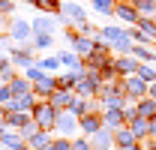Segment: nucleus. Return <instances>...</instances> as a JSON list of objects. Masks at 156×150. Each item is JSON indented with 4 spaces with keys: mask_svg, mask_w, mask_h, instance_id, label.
<instances>
[{
    "mask_svg": "<svg viewBox=\"0 0 156 150\" xmlns=\"http://www.w3.org/2000/svg\"><path fill=\"white\" fill-rule=\"evenodd\" d=\"M12 9H15L12 0H0V15H9V18H12Z\"/></svg>",
    "mask_w": 156,
    "mask_h": 150,
    "instance_id": "obj_34",
    "label": "nucleus"
},
{
    "mask_svg": "<svg viewBox=\"0 0 156 150\" xmlns=\"http://www.w3.org/2000/svg\"><path fill=\"white\" fill-rule=\"evenodd\" d=\"M33 42H18V45H9V60L15 63V69H27V66H33L36 63V57H33Z\"/></svg>",
    "mask_w": 156,
    "mask_h": 150,
    "instance_id": "obj_3",
    "label": "nucleus"
},
{
    "mask_svg": "<svg viewBox=\"0 0 156 150\" xmlns=\"http://www.w3.org/2000/svg\"><path fill=\"white\" fill-rule=\"evenodd\" d=\"M30 27H33V33H54V18L51 15H39V18H33L30 21Z\"/></svg>",
    "mask_w": 156,
    "mask_h": 150,
    "instance_id": "obj_20",
    "label": "nucleus"
},
{
    "mask_svg": "<svg viewBox=\"0 0 156 150\" xmlns=\"http://www.w3.org/2000/svg\"><path fill=\"white\" fill-rule=\"evenodd\" d=\"M3 117H6V126H9V129H21V126L30 120L27 111H3Z\"/></svg>",
    "mask_w": 156,
    "mask_h": 150,
    "instance_id": "obj_21",
    "label": "nucleus"
},
{
    "mask_svg": "<svg viewBox=\"0 0 156 150\" xmlns=\"http://www.w3.org/2000/svg\"><path fill=\"white\" fill-rule=\"evenodd\" d=\"M90 147H93V150H108V147H114V132L102 126L99 132L90 135Z\"/></svg>",
    "mask_w": 156,
    "mask_h": 150,
    "instance_id": "obj_13",
    "label": "nucleus"
},
{
    "mask_svg": "<svg viewBox=\"0 0 156 150\" xmlns=\"http://www.w3.org/2000/svg\"><path fill=\"white\" fill-rule=\"evenodd\" d=\"M66 42H69V48H72L81 60L96 48V39H93V36H84V33H78V30H66Z\"/></svg>",
    "mask_w": 156,
    "mask_h": 150,
    "instance_id": "obj_4",
    "label": "nucleus"
},
{
    "mask_svg": "<svg viewBox=\"0 0 156 150\" xmlns=\"http://www.w3.org/2000/svg\"><path fill=\"white\" fill-rule=\"evenodd\" d=\"M6 87H9V93H12V99H21V96L33 93V84H30L27 78H21V75H15L12 81H6Z\"/></svg>",
    "mask_w": 156,
    "mask_h": 150,
    "instance_id": "obj_14",
    "label": "nucleus"
},
{
    "mask_svg": "<svg viewBox=\"0 0 156 150\" xmlns=\"http://www.w3.org/2000/svg\"><path fill=\"white\" fill-rule=\"evenodd\" d=\"M72 99H75V93H72V90H63V87H57L54 93L48 96V102H51V105H54L57 111H63V108H69V105H72Z\"/></svg>",
    "mask_w": 156,
    "mask_h": 150,
    "instance_id": "obj_16",
    "label": "nucleus"
},
{
    "mask_svg": "<svg viewBox=\"0 0 156 150\" xmlns=\"http://www.w3.org/2000/svg\"><path fill=\"white\" fill-rule=\"evenodd\" d=\"M114 147L117 150H135V147H141V141L135 138V132L123 123L120 129H114Z\"/></svg>",
    "mask_w": 156,
    "mask_h": 150,
    "instance_id": "obj_10",
    "label": "nucleus"
},
{
    "mask_svg": "<svg viewBox=\"0 0 156 150\" xmlns=\"http://www.w3.org/2000/svg\"><path fill=\"white\" fill-rule=\"evenodd\" d=\"M147 96L156 102V81H150V84H147Z\"/></svg>",
    "mask_w": 156,
    "mask_h": 150,
    "instance_id": "obj_36",
    "label": "nucleus"
},
{
    "mask_svg": "<svg viewBox=\"0 0 156 150\" xmlns=\"http://www.w3.org/2000/svg\"><path fill=\"white\" fill-rule=\"evenodd\" d=\"M108 150H117V147H108Z\"/></svg>",
    "mask_w": 156,
    "mask_h": 150,
    "instance_id": "obj_37",
    "label": "nucleus"
},
{
    "mask_svg": "<svg viewBox=\"0 0 156 150\" xmlns=\"http://www.w3.org/2000/svg\"><path fill=\"white\" fill-rule=\"evenodd\" d=\"M102 126H105V123H102V111H87V114L78 117V132L87 135V138H90L93 132H99Z\"/></svg>",
    "mask_w": 156,
    "mask_h": 150,
    "instance_id": "obj_7",
    "label": "nucleus"
},
{
    "mask_svg": "<svg viewBox=\"0 0 156 150\" xmlns=\"http://www.w3.org/2000/svg\"><path fill=\"white\" fill-rule=\"evenodd\" d=\"M72 150H93V147H90V138H87V135L72 138Z\"/></svg>",
    "mask_w": 156,
    "mask_h": 150,
    "instance_id": "obj_33",
    "label": "nucleus"
},
{
    "mask_svg": "<svg viewBox=\"0 0 156 150\" xmlns=\"http://www.w3.org/2000/svg\"><path fill=\"white\" fill-rule=\"evenodd\" d=\"M30 117L36 120L39 129L45 132H54V120H57V108L48 102V99H36V105H33V111H30Z\"/></svg>",
    "mask_w": 156,
    "mask_h": 150,
    "instance_id": "obj_2",
    "label": "nucleus"
},
{
    "mask_svg": "<svg viewBox=\"0 0 156 150\" xmlns=\"http://www.w3.org/2000/svg\"><path fill=\"white\" fill-rule=\"evenodd\" d=\"M30 42H33V48H36V51H48V48L54 45V33H33Z\"/></svg>",
    "mask_w": 156,
    "mask_h": 150,
    "instance_id": "obj_24",
    "label": "nucleus"
},
{
    "mask_svg": "<svg viewBox=\"0 0 156 150\" xmlns=\"http://www.w3.org/2000/svg\"><path fill=\"white\" fill-rule=\"evenodd\" d=\"M90 3L99 15H114V6H117V0H90Z\"/></svg>",
    "mask_w": 156,
    "mask_h": 150,
    "instance_id": "obj_28",
    "label": "nucleus"
},
{
    "mask_svg": "<svg viewBox=\"0 0 156 150\" xmlns=\"http://www.w3.org/2000/svg\"><path fill=\"white\" fill-rule=\"evenodd\" d=\"M135 27L141 30V33H147V36L156 42V21L150 18V15H138V21H135Z\"/></svg>",
    "mask_w": 156,
    "mask_h": 150,
    "instance_id": "obj_23",
    "label": "nucleus"
},
{
    "mask_svg": "<svg viewBox=\"0 0 156 150\" xmlns=\"http://www.w3.org/2000/svg\"><path fill=\"white\" fill-rule=\"evenodd\" d=\"M135 75H138V78H144V81L150 84V81H156V66H153V63H141V60H138Z\"/></svg>",
    "mask_w": 156,
    "mask_h": 150,
    "instance_id": "obj_27",
    "label": "nucleus"
},
{
    "mask_svg": "<svg viewBox=\"0 0 156 150\" xmlns=\"http://www.w3.org/2000/svg\"><path fill=\"white\" fill-rule=\"evenodd\" d=\"M36 9L39 12H48V15H60V0H39Z\"/></svg>",
    "mask_w": 156,
    "mask_h": 150,
    "instance_id": "obj_30",
    "label": "nucleus"
},
{
    "mask_svg": "<svg viewBox=\"0 0 156 150\" xmlns=\"http://www.w3.org/2000/svg\"><path fill=\"white\" fill-rule=\"evenodd\" d=\"M114 15H117V18H123L126 24H135V21H138V12H135V6H129L126 0H120V3L114 6Z\"/></svg>",
    "mask_w": 156,
    "mask_h": 150,
    "instance_id": "obj_19",
    "label": "nucleus"
},
{
    "mask_svg": "<svg viewBox=\"0 0 156 150\" xmlns=\"http://www.w3.org/2000/svg\"><path fill=\"white\" fill-rule=\"evenodd\" d=\"M54 57L60 60V66H66V69H78V66H81V57H78L72 48H69V51H57Z\"/></svg>",
    "mask_w": 156,
    "mask_h": 150,
    "instance_id": "obj_22",
    "label": "nucleus"
},
{
    "mask_svg": "<svg viewBox=\"0 0 156 150\" xmlns=\"http://www.w3.org/2000/svg\"><path fill=\"white\" fill-rule=\"evenodd\" d=\"M99 39L108 42V48H117L120 54H129L132 51V39H129V33L123 27H102L99 30Z\"/></svg>",
    "mask_w": 156,
    "mask_h": 150,
    "instance_id": "obj_1",
    "label": "nucleus"
},
{
    "mask_svg": "<svg viewBox=\"0 0 156 150\" xmlns=\"http://www.w3.org/2000/svg\"><path fill=\"white\" fill-rule=\"evenodd\" d=\"M15 75H18V72H15V63H12L9 57H0V81L6 84V81H12Z\"/></svg>",
    "mask_w": 156,
    "mask_h": 150,
    "instance_id": "obj_26",
    "label": "nucleus"
},
{
    "mask_svg": "<svg viewBox=\"0 0 156 150\" xmlns=\"http://www.w3.org/2000/svg\"><path fill=\"white\" fill-rule=\"evenodd\" d=\"M132 108H135L138 117H147V120H150V117H156V102L150 99V96H141V99H135V102H132Z\"/></svg>",
    "mask_w": 156,
    "mask_h": 150,
    "instance_id": "obj_17",
    "label": "nucleus"
},
{
    "mask_svg": "<svg viewBox=\"0 0 156 150\" xmlns=\"http://www.w3.org/2000/svg\"><path fill=\"white\" fill-rule=\"evenodd\" d=\"M102 123H105V129H120L123 123H126V117H123V108H102Z\"/></svg>",
    "mask_w": 156,
    "mask_h": 150,
    "instance_id": "obj_12",
    "label": "nucleus"
},
{
    "mask_svg": "<svg viewBox=\"0 0 156 150\" xmlns=\"http://www.w3.org/2000/svg\"><path fill=\"white\" fill-rule=\"evenodd\" d=\"M129 54L135 57V60H141V63H153V60H156V51H153V48H144V45H132Z\"/></svg>",
    "mask_w": 156,
    "mask_h": 150,
    "instance_id": "obj_25",
    "label": "nucleus"
},
{
    "mask_svg": "<svg viewBox=\"0 0 156 150\" xmlns=\"http://www.w3.org/2000/svg\"><path fill=\"white\" fill-rule=\"evenodd\" d=\"M111 69H114V75H117V78L135 75V69H138V60H135L132 54H120V57H114V60H111Z\"/></svg>",
    "mask_w": 156,
    "mask_h": 150,
    "instance_id": "obj_11",
    "label": "nucleus"
},
{
    "mask_svg": "<svg viewBox=\"0 0 156 150\" xmlns=\"http://www.w3.org/2000/svg\"><path fill=\"white\" fill-rule=\"evenodd\" d=\"M6 36L12 39V42H30L33 39V27H30V21H24V18H12Z\"/></svg>",
    "mask_w": 156,
    "mask_h": 150,
    "instance_id": "obj_8",
    "label": "nucleus"
},
{
    "mask_svg": "<svg viewBox=\"0 0 156 150\" xmlns=\"http://www.w3.org/2000/svg\"><path fill=\"white\" fill-rule=\"evenodd\" d=\"M54 132H57V135H63V138H75V132H78V117L69 111V108L57 111V120H54Z\"/></svg>",
    "mask_w": 156,
    "mask_h": 150,
    "instance_id": "obj_5",
    "label": "nucleus"
},
{
    "mask_svg": "<svg viewBox=\"0 0 156 150\" xmlns=\"http://www.w3.org/2000/svg\"><path fill=\"white\" fill-rule=\"evenodd\" d=\"M39 126H36V120H33V117H30V120H27V123H24V126H21L18 129V135L21 138H24V141H27V138H30V135H33V132H36Z\"/></svg>",
    "mask_w": 156,
    "mask_h": 150,
    "instance_id": "obj_32",
    "label": "nucleus"
},
{
    "mask_svg": "<svg viewBox=\"0 0 156 150\" xmlns=\"http://www.w3.org/2000/svg\"><path fill=\"white\" fill-rule=\"evenodd\" d=\"M30 84H33V93H36V99H48V96L57 90V75L42 72L36 81H30Z\"/></svg>",
    "mask_w": 156,
    "mask_h": 150,
    "instance_id": "obj_9",
    "label": "nucleus"
},
{
    "mask_svg": "<svg viewBox=\"0 0 156 150\" xmlns=\"http://www.w3.org/2000/svg\"><path fill=\"white\" fill-rule=\"evenodd\" d=\"M0 147L3 150H21L24 138L18 135V129H6V132H0Z\"/></svg>",
    "mask_w": 156,
    "mask_h": 150,
    "instance_id": "obj_15",
    "label": "nucleus"
},
{
    "mask_svg": "<svg viewBox=\"0 0 156 150\" xmlns=\"http://www.w3.org/2000/svg\"><path fill=\"white\" fill-rule=\"evenodd\" d=\"M0 87H3V81H0Z\"/></svg>",
    "mask_w": 156,
    "mask_h": 150,
    "instance_id": "obj_38",
    "label": "nucleus"
},
{
    "mask_svg": "<svg viewBox=\"0 0 156 150\" xmlns=\"http://www.w3.org/2000/svg\"><path fill=\"white\" fill-rule=\"evenodd\" d=\"M48 141H51V135H48L45 129H36L27 141H24V147L27 150H42V147H48Z\"/></svg>",
    "mask_w": 156,
    "mask_h": 150,
    "instance_id": "obj_18",
    "label": "nucleus"
},
{
    "mask_svg": "<svg viewBox=\"0 0 156 150\" xmlns=\"http://www.w3.org/2000/svg\"><path fill=\"white\" fill-rule=\"evenodd\" d=\"M147 138H156V117H150V123H147Z\"/></svg>",
    "mask_w": 156,
    "mask_h": 150,
    "instance_id": "obj_35",
    "label": "nucleus"
},
{
    "mask_svg": "<svg viewBox=\"0 0 156 150\" xmlns=\"http://www.w3.org/2000/svg\"><path fill=\"white\" fill-rule=\"evenodd\" d=\"M48 150H72V138L57 135V138H51V141H48Z\"/></svg>",
    "mask_w": 156,
    "mask_h": 150,
    "instance_id": "obj_31",
    "label": "nucleus"
},
{
    "mask_svg": "<svg viewBox=\"0 0 156 150\" xmlns=\"http://www.w3.org/2000/svg\"><path fill=\"white\" fill-rule=\"evenodd\" d=\"M36 63H39V69L48 72V75H57L60 72V60H57V57H45V60H36Z\"/></svg>",
    "mask_w": 156,
    "mask_h": 150,
    "instance_id": "obj_29",
    "label": "nucleus"
},
{
    "mask_svg": "<svg viewBox=\"0 0 156 150\" xmlns=\"http://www.w3.org/2000/svg\"><path fill=\"white\" fill-rule=\"evenodd\" d=\"M120 84H123L126 99H132V102H135V99H141V96H147V81H144V78H138V75H126Z\"/></svg>",
    "mask_w": 156,
    "mask_h": 150,
    "instance_id": "obj_6",
    "label": "nucleus"
},
{
    "mask_svg": "<svg viewBox=\"0 0 156 150\" xmlns=\"http://www.w3.org/2000/svg\"><path fill=\"white\" fill-rule=\"evenodd\" d=\"M21 150H27V147H21Z\"/></svg>",
    "mask_w": 156,
    "mask_h": 150,
    "instance_id": "obj_39",
    "label": "nucleus"
}]
</instances>
